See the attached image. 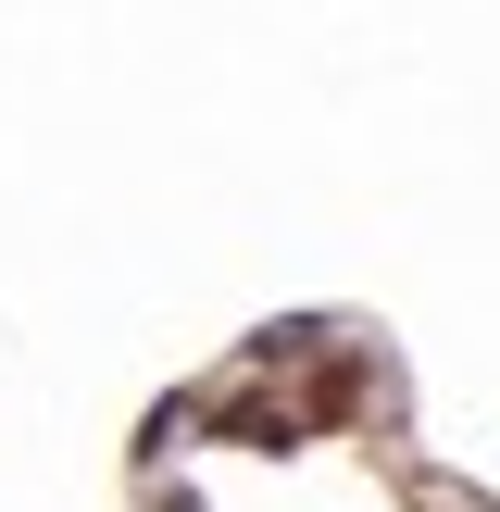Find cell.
<instances>
[{
    "mask_svg": "<svg viewBox=\"0 0 500 512\" xmlns=\"http://www.w3.org/2000/svg\"><path fill=\"white\" fill-rule=\"evenodd\" d=\"M225 438H238V450H300V413H288V400H238Z\"/></svg>",
    "mask_w": 500,
    "mask_h": 512,
    "instance_id": "obj_1",
    "label": "cell"
},
{
    "mask_svg": "<svg viewBox=\"0 0 500 512\" xmlns=\"http://www.w3.org/2000/svg\"><path fill=\"white\" fill-rule=\"evenodd\" d=\"M313 350H325V325L300 313V325H263V338H250V363H313Z\"/></svg>",
    "mask_w": 500,
    "mask_h": 512,
    "instance_id": "obj_2",
    "label": "cell"
}]
</instances>
